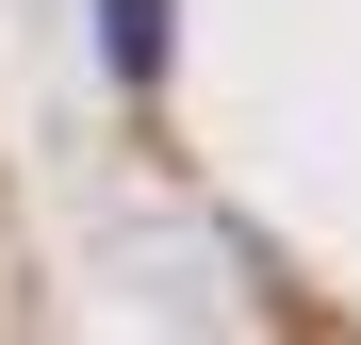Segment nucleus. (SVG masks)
<instances>
[{
	"instance_id": "f257e3e1",
	"label": "nucleus",
	"mask_w": 361,
	"mask_h": 345,
	"mask_svg": "<svg viewBox=\"0 0 361 345\" xmlns=\"http://www.w3.org/2000/svg\"><path fill=\"white\" fill-rule=\"evenodd\" d=\"M99 66L132 83V99L164 83V0H99Z\"/></svg>"
}]
</instances>
